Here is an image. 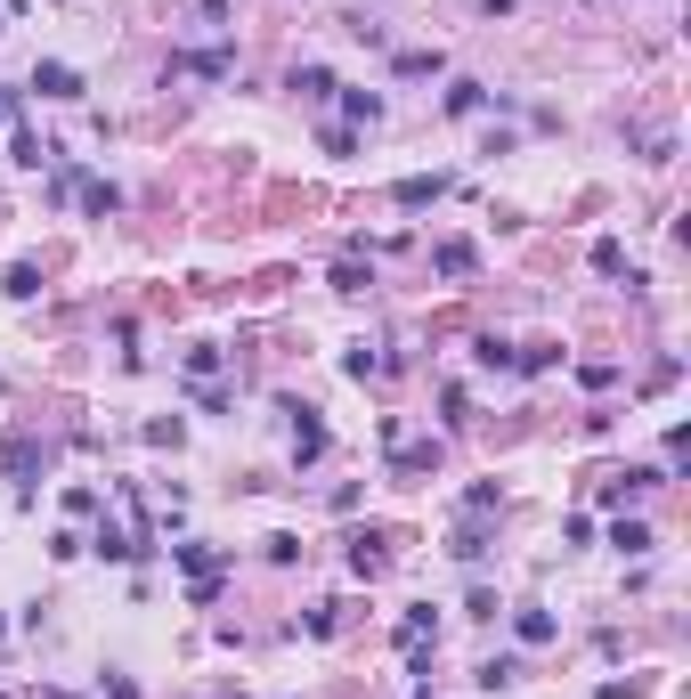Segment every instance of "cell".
I'll use <instances>...</instances> for the list:
<instances>
[{"label": "cell", "mask_w": 691, "mask_h": 699, "mask_svg": "<svg viewBox=\"0 0 691 699\" xmlns=\"http://www.w3.org/2000/svg\"><path fill=\"white\" fill-rule=\"evenodd\" d=\"M399 74H407V82H423V74H439V49H407V57H399Z\"/></svg>", "instance_id": "obj_17"}, {"label": "cell", "mask_w": 691, "mask_h": 699, "mask_svg": "<svg viewBox=\"0 0 691 699\" xmlns=\"http://www.w3.org/2000/svg\"><path fill=\"white\" fill-rule=\"evenodd\" d=\"M383 561H391V553H383V537H374V529L350 537V569H358V578H383Z\"/></svg>", "instance_id": "obj_4"}, {"label": "cell", "mask_w": 691, "mask_h": 699, "mask_svg": "<svg viewBox=\"0 0 691 699\" xmlns=\"http://www.w3.org/2000/svg\"><path fill=\"white\" fill-rule=\"evenodd\" d=\"M33 90L57 98V106H74V98H82V74H74V66H57V57H41V66H33Z\"/></svg>", "instance_id": "obj_2"}, {"label": "cell", "mask_w": 691, "mask_h": 699, "mask_svg": "<svg viewBox=\"0 0 691 699\" xmlns=\"http://www.w3.org/2000/svg\"><path fill=\"white\" fill-rule=\"evenodd\" d=\"M228 66H236L228 41H220V49H179V57H171V74H204V82H228Z\"/></svg>", "instance_id": "obj_1"}, {"label": "cell", "mask_w": 691, "mask_h": 699, "mask_svg": "<svg viewBox=\"0 0 691 699\" xmlns=\"http://www.w3.org/2000/svg\"><path fill=\"white\" fill-rule=\"evenodd\" d=\"M179 431H187L179 415H155V423H147V439H155V448H179Z\"/></svg>", "instance_id": "obj_23"}, {"label": "cell", "mask_w": 691, "mask_h": 699, "mask_svg": "<svg viewBox=\"0 0 691 699\" xmlns=\"http://www.w3.org/2000/svg\"><path fill=\"white\" fill-rule=\"evenodd\" d=\"M293 90H301V98H334V74H326V66H293Z\"/></svg>", "instance_id": "obj_10"}, {"label": "cell", "mask_w": 691, "mask_h": 699, "mask_svg": "<svg viewBox=\"0 0 691 699\" xmlns=\"http://www.w3.org/2000/svg\"><path fill=\"white\" fill-rule=\"evenodd\" d=\"M513 683H521V659H488L480 667V691H513Z\"/></svg>", "instance_id": "obj_11"}, {"label": "cell", "mask_w": 691, "mask_h": 699, "mask_svg": "<svg viewBox=\"0 0 691 699\" xmlns=\"http://www.w3.org/2000/svg\"><path fill=\"white\" fill-rule=\"evenodd\" d=\"M472 261H480V252H472L464 236H448V244L431 252V269H439V277H472Z\"/></svg>", "instance_id": "obj_6"}, {"label": "cell", "mask_w": 691, "mask_h": 699, "mask_svg": "<svg viewBox=\"0 0 691 699\" xmlns=\"http://www.w3.org/2000/svg\"><path fill=\"white\" fill-rule=\"evenodd\" d=\"M423 634H439V618H431V602H415V610L399 618V643H423Z\"/></svg>", "instance_id": "obj_12"}, {"label": "cell", "mask_w": 691, "mask_h": 699, "mask_svg": "<svg viewBox=\"0 0 691 699\" xmlns=\"http://www.w3.org/2000/svg\"><path fill=\"white\" fill-rule=\"evenodd\" d=\"M0 293H9V301H33V293H41V269H33V261H9V277H0Z\"/></svg>", "instance_id": "obj_9"}, {"label": "cell", "mask_w": 691, "mask_h": 699, "mask_svg": "<svg viewBox=\"0 0 691 699\" xmlns=\"http://www.w3.org/2000/svg\"><path fill=\"white\" fill-rule=\"evenodd\" d=\"M448 553H456V561H480V553H488V545H480V529H472V521H464V529H456V537H448Z\"/></svg>", "instance_id": "obj_22"}, {"label": "cell", "mask_w": 691, "mask_h": 699, "mask_svg": "<svg viewBox=\"0 0 691 699\" xmlns=\"http://www.w3.org/2000/svg\"><path fill=\"white\" fill-rule=\"evenodd\" d=\"M610 545H618V553H651V529H643V521H618Z\"/></svg>", "instance_id": "obj_14"}, {"label": "cell", "mask_w": 691, "mask_h": 699, "mask_svg": "<svg viewBox=\"0 0 691 699\" xmlns=\"http://www.w3.org/2000/svg\"><path fill=\"white\" fill-rule=\"evenodd\" d=\"M171 561H179V569H196V578H220L236 553H212V545H171Z\"/></svg>", "instance_id": "obj_5"}, {"label": "cell", "mask_w": 691, "mask_h": 699, "mask_svg": "<svg viewBox=\"0 0 691 699\" xmlns=\"http://www.w3.org/2000/svg\"><path fill=\"white\" fill-rule=\"evenodd\" d=\"M17 163H25V171H41V163H49V147H41L33 131H17Z\"/></svg>", "instance_id": "obj_24"}, {"label": "cell", "mask_w": 691, "mask_h": 699, "mask_svg": "<svg viewBox=\"0 0 691 699\" xmlns=\"http://www.w3.org/2000/svg\"><path fill=\"white\" fill-rule=\"evenodd\" d=\"M513 634H521V643L537 651V643H553V634H561V626H553V610H521V618H513Z\"/></svg>", "instance_id": "obj_7"}, {"label": "cell", "mask_w": 691, "mask_h": 699, "mask_svg": "<svg viewBox=\"0 0 691 699\" xmlns=\"http://www.w3.org/2000/svg\"><path fill=\"white\" fill-rule=\"evenodd\" d=\"M594 269H602V277H618V269H626V244H618V236H602V244H594Z\"/></svg>", "instance_id": "obj_20"}, {"label": "cell", "mask_w": 691, "mask_h": 699, "mask_svg": "<svg viewBox=\"0 0 691 699\" xmlns=\"http://www.w3.org/2000/svg\"><path fill=\"white\" fill-rule=\"evenodd\" d=\"M496 504H505V496H496V480H472V488H464V513H472V521L496 513Z\"/></svg>", "instance_id": "obj_13"}, {"label": "cell", "mask_w": 691, "mask_h": 699, "mask_svg": "<svg viewBox=\"0 0 691 699\" xmlns=\"http://www.w3.org/2000/svg\"><path fill=\"white\" fill-rule=\"evenodd\" d=\"M439 464V439H415V448H399V480H423Z\"/></svg>", "instance_id": "obj_8"}, {"label": "cell", "mask_w": 691, "mask_h": 699, "mask_svg": "<svg viewBox=\"0 0 691 699\" xmlns=\"http://www.w3.org/2000/svg\"><path fill=\"white\" fill-rule=\"evenodd\" d=\"M391 196H399L407 212H423V204H439V196H448V179H439V171H407V179L391 187Z\"/></svg>", "instance_id": "obj_3"}, {"label": "cell", "mask_w": 691, "mask_h": 699, "mask_svg": "<svg viewBox=\"0 0 691 699\" xmlns=\"http://www.w3.org/2000/svg\"><path fill=\"white\" fill-rule=\"evenodd\" d=\"M472 358H480V366H496V374H505V366H513V350H505V342H496V334H480V342H472Z\"/></svg>", "instance_id": "obj_21"}, {"label": "cell", "mask_w": 691, "mask_h": 699, "mask_svg": "<svg viewBox=\"0 0 691 699\" xmlns=\"http://www.w3.org/2000/svg\"><path fill=\"white\" fill-rule=\"evenodd\" d=\"M513 366H529V374H545V366H561V342H529Z\"/></svg>", "instance_id": "obj_16"}, {"label": "cell", "mask_w": 691, "mask_h": 699, "mask_svg": "<svg viewBox=\"0 0 691 699\" xmlns=\"http://www.w3.org/2000/svg\"><path fill=\"white\" fill-rule=\"evenodd\" d=\"M187 374H196V383H212V374H220V350H212V342H196V350H187Z\"/></svg>", "instance_id": "obj_18"}, {"label": "cell", "mask_w": 691, "mask_h": 699, "mask_svg": "<svg viewBox=\"0 0 691 699\" xmlns=\"http://www.w3.org/2000/svg\"><path fill=\"white\" fill-rule=\"evenodd\" d=\"M82 204H90V212H98V220H106V212H114V204H122V196H114V187H106V179H82Z\"/></svg>", "instance_id": "obj_19"}, {"label": "cell", "mask_w": 691, "mask_h": 699, "mask_svg": "<svg viewBox=\"0 0 691 699\" xmlns=\"http://www.w3.org/2000/svg\"><path fill=\"white\" fill-rule=\"evenodd\" d=\"M0 114H17V98H0Z\"/></svg>", "instance_id": "obj_25"}, {"label": "cell", "mask_w": 691, "mask_h": 699, "mask_svg": "<svg viewBox=\"0 0 691 699\" xmlns=\"http://www.w3.org/2000/svg\"><path fill=\"white\" fill-rule=\"evenodd\" d=\"M480 106H488L480 82H456V90H448V114H480Z\"/></svg>", "instance_id": "obj_15"}]
</instances>
